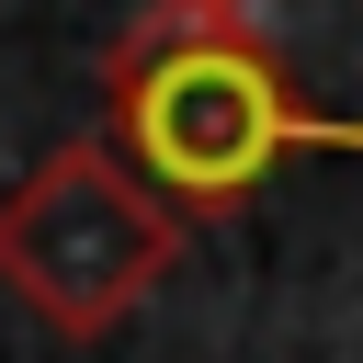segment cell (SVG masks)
Here are the masks:
<instances>
[{"mask_svg":"<svg viewBox=\"0 0 363 363\" xmlns=\"http://www.w3.org/2000/svg\"><path fill=\"white\" fill-rule=\"evenodd\" d=\"M102 125H113L102 147L170 216H227L306 147H352L363 159V125L318 113L295 91L284 45L250 11H193V0H159V11H136V34H113Z\"/></svg>","mask_w":363,"mask_h":363,"instance_id":"obj_1","label":"cell"},{"mask_svg":"<svg viewBox=\"0 0 363 363\" xmlns=\"http://www.w3.org/2000/svg\"><path fill=\"white\" fill-rule=\"evenodd\" d=\"M182 261V216L102 147L68 136L45 147L11 193H0V284L23 318H45L57 340H102L125 329Z\"/></svg>","mask_w":363,"mask_h":363,"instance_id":"obj_2","label":"cell"},{"mask_svg":"<svg viewBox=\"0 0 363 363\" xmlns=\"http://www.w3.org/2000/svg\"><path fill=\"white\" fill-rule=\"evenodd\" d=\"M193 11H261V0H193Z\"/></svg>","mask_w":363,"mask_h":363,"instance_id":"obj_3","label":"cell"}]
</instances>
